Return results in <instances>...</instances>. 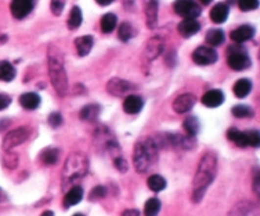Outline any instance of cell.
Masks as SVG:
<instances>
[{
  "label": "cell",
  "mask_w": 260,
  "mask_h": 216,
  "mask_svg": "<svg viewBox=\"0 0 260 216\" xmlns=\"http://www.w3.org/2000/svg\"><path fill=\"white\" fill-rule=\"evenodd\" d=\"M217 172V157L213 153H206L198 164L194 179H193L192 200L199 202L207 191L208 186L213 182Z\"/></svg>",
  "instance_id": "1"
},
{
  "label": "cell",
  "mask_w": 260,
  "mask_h": 216,
  "mask_svg": "<svg viewBox=\"0 0 260 216\" xmlns=\"http://www.w3.org/2000/svg\"><path fill=\"white\" fill-rule=\"evenodd\" d=\"M88 168H89V162L83 153L75 152L69 156L62 168V190L66 191L76 185V182H79L87 175Z\"/></svg>",
  "instance_id": "2"
},
{
  "label": "cell",
  "mask_w": 260,
  "mask_h": 216,
  "mask_svg": "<svg viewBox=\"0 0 260 216\" xmlns=\"http://www.w3.org/2000/svg\"><path fill=\"white\" fill-rule=\"evenodd\" d=\"M48 71H50V79L55 91L60 96H65L69 89L68 75H66L61 52L53 46H51L48 50Z\"/></svg>",
  "instance_id": "3"
},
{
  "label": "cell",
  "mask_w": 260,
  "mask_h": 216,
  "mask_svg": "<svg viewBox=\"0 0 260 216\" xmlns=\"http://www.w3.org/2000/svg\"><path fill=\"white\" fill-rule=\"evenodd\" d=\"M158 145L151 137L140 139L133 149V164L135 170L143 173L149 170L158 159Z\"/></svg>",
  "instance_id": "4"
},
{
  "label": "cell",
  "mask_w": 260,
  "mask_h": 216,
  "mask_svg": "<svg viewBox=\"0 0 260 216\" xmlns=\"http://www.w3.org/2000/svg\"><path fill=\"white\" fill-rule=\"evenodd\" d=\"M174 10L184 19H195L201 16V6L194 0H177L174 3Z\"/></svg>",
  "instance_id": "5"
},
{
  "label": "cell",
  "mask_w": 260,
  "mask_h": 216,
  "mask_svg": "<svg viewBox=\"0 0 260 216\" xmlns=\"http://www.w3.org/2000/svg\"><path fill=\"white\" fill-rule=\"evenodd\" d=\"M29 137V130L27 128H17L6 134L3 140V148L5 151H10L17 145L22 144Z\"/></svg>",
  "instance_id": "6"
},
{
  "label": "cell",
  "mask_w": 260,
  "mask_h": 216,
  "mask_svg": "<svg viewBox=\"0 0 260 216\" xmlns=\"http://www.w3.org/2000/svg\"><path fill=\"white\" fill-rule=\"evenodd\" d=\"M230 55L229 59H227V63L233 70L235 71H242L245 68H248L250 66L251 61L249 59V56L245 53V51L240 50H229Z\"/></svg>",
  "instance_id": "7"
},
{
  "label": "cell",
  "mask_w": 260,
  "mask_h": 216,
  "mask_svg": "<svg viewBox=\"0 0 260 216\" xmlns=\"http://www.w3.org/2000/svg\"><path fill=\"white\" fill-rule=\"evenodd\" d=\"M217 52L213 50V48H211V47H206L202 46L198 47L197 50L193 52L192 59L193 61L199 66H207V65H212L214 62L217 61Z\"/></svg>",
  "instance_id": "8"
},
{
  "label": "cell",
  "mask_w": 260,
  "mask_h": 216,
  "mask_svg": "<svg viewBox=\"0 0 260 216\" xmlns=\"http://www.w3.org/2000/svg\"><path fill=\"white\" fill-rule=\"evenodd\" d=\"M36 0H12L10 12L17 19H23L33 10Z\"/></svg>",
  "instance_id": "9"
},
{
  "label": "cell",
  "mask_w": 260,
  "mask_h": 216,
  "mask_svg": "<svg viewBox=\"0 0 260 216\" xmlns=\"http://www.w3.org/2000/svg\"><path fill=\"white\" fill-rule=\"evenodd\" d=\"M195 104V98L193 94H183L179 95L173 102V109L177 114H186Z\"/></svg>",
  "instance_id": "10"
},
{
  "label": "cell",
  "mask_w": 260,
  "mask_h": 216,
  "mask_svg": "<svg viewBox=\"0 0 260 216\" xmlns=\"http://www.w3.org/2000/svg\"><path fill=\"white\" fill-rule=\"evenodd\" d=\"M225 101V95L221 90H210L202 96V104L207 108H217Z\"/></svg>",
  "instance_id": "11"
},
{
  "label": "cell",
  "mask_w": 260,
  "mask_h": 216,
  "mask_svg": "<svg viewBox=\"0 0 260 216\" xmlns=\"http://www.w3.org/2000/svg\"><path fill=\"white\" fill-rule=\"evenodd\" d=\"M131 89V83L128 81H124L122 79H112L108 83H107V90L113 96H123L124 94H127Z\"/></svg>",
  "instance_id": "12"
},
{
  "label": "cell",
  "mask_w": 260,
  "mask_h": 216,
  "mask_svg": "<svg viewBox=\"0 0 260 216\" xmlns=\"http://www.w3.org/2000/svg\"><path fill=\"white\" fill-rule=\"evenodd\" d=\"M255 34V29L251 25H241V27L236 28L235 31L231 32V39L236 43H244L246 40L251 39V38L254 37Z\"/></svg>",
  "instance_id": "13"
},
{
  "label": "cell",
  "mask_w": 260,
  "mask_h": 216,
  "mask_svg": "<svg viewBox=\"0 0 260 216\" xmlns=\"http://www.w3.org/2000/svg\"><path fill=\"white\" fill-rule=\"evenodd\" d=\"M199 29H201V24L195 19H184L178 25V32L184 38L192 37L195 33H198Z\"/></svg>",
  "instance_id": "14"
},
{
  "label": "cell",
  "mask_w": 260,
  "mask_h": 216,
  "mask_svg": "<svg viewBox=\"0 0 260 216\" xmlns=\"http://www.w3.org/2000/svg\"><path fill=\"white\" fill-rule=\"evenodd\" d=\"M84 191L80 186L75 185L72 187L68 190L65 197H64V206L65 207H71L78 205L81 200H83Z\"/></svg>",
  "instance_id": "15"
},
{
  "label": "cell",
  "mask_w": 260,
  "mask_h": 216,
  "mask_svg": "<svg viewBox=\"0 0 260 216\" xmlns=\"http://www.w3.org/2000/svg\"><path fill=\"white\" fill-rule=\"evenodd\" d=\"M229 216H258V209L251 202L242 201L234 207Z\"/></svg>",
  "instance_id": "16"
},
{
  "label": "cell",
  "mask_w": 260,
  "mask_h": 216,
  "mask_svg": "<svg viewBox=\"0 0 260 216\" xmlns=\"http://www.w3.org/2000/svg\"><path fill=\"white\" fill-rule=\"evenodd\" d=\"M211 19L212 22L216 24H221V23L226 22L227 17H229V5L225 3H218L212 8L211 10Z\"/></svg>",
  "instance_id": "17"
},
{
  "label": "cell",
  "mask_w": 260,
  "mask_h": 216,
  "mask_svg": "<svg viewBox=\"0 0 260 216\" xmlns=\"http://www.w3.org/2000/svg\"><path fill=\"white\" fill-rule=\"evenodd\" d=\"M143 106L142 99L137 95H128L123 101V110L127 114H137Z\"/></svg>",
  "instance_id": "18"
},
{
  "label": "cell",
  "mask_w": 260,
  "mask_h": 216,
  "mask_svg": "<svg viewBox=\"0 0 260 216\" xmlns=\"http://www.w3.org/2000/svg\"><path fill=\"white\" fill-rule=\"evenodd\" d=\"M158 0H149L146 4V24L151 29H154L158 23Z\"/></svg>",
  "instance_id": "19"
},
{
  "label": "cell",
  "mask_w": 260,
  "mask_h": 216,
  "mask_svg": "<svg viewBox=\"0 0 260 216\" xmlns=\"http://www.w3.org/2000/svg\"><path fill=\"white\" fill-rule=\"evenodd\" d=\"M163 48H164V43L160 38H151L146 46L145 56L147 57V59H156L163 52Z\"/></svg>",
  "instance_id": "20"
},
{
  "label": "cell",
  "mask_w": 260,
  "mask_h": 216,
  "mask_svg": "<svg viewBox=\"0 0 260 216\" xmlns=\"http://www.w3.org/2000/svg\"><path fill=\"white\" fill-rule=\"evenodd\" d=\"M41 98L36 93H25L19 98V104L27 110H34L40 106Z\"/></svg>",
  "instance_id": "21"
},
{
  "label": "cell",
  "mask_w": 260,
  "mask_h": 216,
  "mask_svg": "<svg viewBox=\"0 0 260 216\" xmlns=\"http://www.w3.org/2000/svg\"><path fill=\"white\" fill-rule=\"evenodd\" d=\"M93 37L92 36H83V37H79L75 39V47H76V51H78L79 56H87L89 55V52L93 48Z\"/></svg>",
  "instance_id": "22"
},
{
  "label": "cell",
  "mask_w": 260,
  "mask_h": 216,
  "mask_svg": "<svg viewBox=\"0 0 260 216\" xmlns=\"http://www.w3.org/2000/svg\"><path fill=\"white\" fill-rule=\"evenodd\" d=\"M16 78V68L8 61H0V80L9 82Z\"/></svg>",
  "instance_id": "23"
},
{
  "label": "cell",
  "mask_w": 260,
  "mask_h": 216,
  "mask_svg": "<svg viewBox=\"0 0 260 216\" xmlns=\"http://www.w3.org/2000/svg\"><path fill=\"white\" fill-rule=\"evenodd\" d=\"M251 90V81L248 79H241V80L236 81L235 86H234V94L236 98L244 99L248 96Z\"/></svg>",
  "instance_id": "24"
},
{
  "label": "cell",
  "mask_w": 260,
  "mask_h": 216,
  "mask_svg": "<svg viewBox=\"0 0 260 216\" xmlns=\"http://www.w3.org/2000/svg\"><path fill=\"white\" fill-rule=\"evenodd\" d=\"M227 138L231 140V142L235 143L237 147H248V140H246V134L245 132H240L238 129H235V128H231L227 132Z\"/></svg>",
  "instance_id": "25"
},
{
  "label": "cell",
  "mask_w": 260,
  "mask_h": 216,
  "mask_svg": "<svg viewBox=\"0 0 260 216\" xmlns=\"http://www.w3.org/2000/svg\"><path fill=\"white\" fill-rule=\"evenodd\" d=\"M206 42L210 46H220L225 42V33L222 29H211L206 34Z\"/></svg>",
  "instance_id": "26"
},
{
  "label": "cell",
  "mask_w": 260,
  "mask_h": 216,
  "mask_svg": "<svg viewBox=\"0 0 260 216\" xmlns=\"http://www.w3.org/2000/svg\"><path fill=\"white\" fill-rule=\"evenodd\" d=\"M60 152L56 148H47L41 153V161L46 166H53L59 161Z\"/></svg>",
  "instance_id": "27"
},
{
  "label": "cell",
  "mask_w": 260,
  "mask_h": 216,
  "mask_svg": "<svg viewBox=\"0 0 260 216\" xmlns=\"http://www.w3.org/2000/svg\"><path fill=\"white\" fill-rule=\"evenodd\" d=\"M116 25H117V17L113 13H107L104 14L100 20V28H102L103 33H111L115 31Z\"/></svg>",
  "instance_id": "28"
},
{
  "label": "cell",
  "mask_w": 260,
  "mask_h": 216,
  "mask_svg": "<svg viewBox=\"0 0 260 216\" xmlns=\"http://www.w3.org/2000/svg\"><path fill=\"white\" fill-rule=\"evenodd\" d=\"M81 22H83V14H81V9L79 6H72L71 12H70V17L68 20V27L70 29H76L80 27Z\"/></svg>",
  "instance_id": "29"
},
{
  "label": "cell",
  "mask_w": 260,
  "mask_h": 216,
  "mask_svg": "<svg viewBox=\"0 0 260 216\" xmlns=\"http://www.w3.org/2000/svg\"><path fill=\"white\" fill-rule=\"evenodd\" d=\"M147 186L151 191L160 192L166 187V181H165L164 177L159 176V175H152L147 179Z\"/></svg>",
  "instance_id": "30"
},
{
  "label": "cell",
  "mask_w": 260,
  "mask_h": 216,
  "mask_svg": "<svg viewBox=\"0 0 260 216\" xmlns=\"http://www.w3.org/2000/svg\"><path fill=\"white\" fill-rule=\"evenodd\" d=\"M100 108L95 104H89V105L84 106L80 111V118L83 120H94L98 115H99Z\"/></svg>",
  "instance_id": "31"
},
{
  "label": "cell",
  "mask_w": 260,
  "mask_h": 216,
  "mask_svg": "<svg viewBox=\"0 0 260 216\" xmlns=\"http://www.w3.org/2000/svg\"><path fill=\"white\" fill-rule=\"evenodd\" d=\"M161 209V202L159 198L151 197L146 201L145 204V216H158V214L160 213Z\"/></svg>",
  "instance_id": "32"
},
{
  "label": "cell",
  "mask_w": 260,
  "mask_h": 216,
  "mask_svg": "<svg viewBox=\"0 0 260 216\" xmlns=\"http://www.w3.org/2000/svg\"><path fill=\"white\" fill-rule=\"evenodd\" d=\"M184 129L189 137H194L199 132V121L195 117L187 118L184 121Z\"/></svg>",
  "instance_id": "33"
},
{
  "label": "cell",
  "mask_w": 260,
  "mask_h": 216,
  "mask_svg": "<svg viewBox=\"0 0 260 216\" xmlns=\"http://www.w3.org/2000/svg\"><path fill=\"white\" fill-rule=\"evenodd\" d=\"M132 36H133L132 25H131L128 22L122 23V24L119 25V28H118V37H119V39L123 40V42H127V40H130L131 38H132Z\"/></svg>",
  "instance_id": "34"
},
{
  "label": "cell",
  "mask_w": 260,
  "mask_h": 216,
  "mask_svg": "<svg viewBox=\"0 0 260 216\" xmlns=\"http://www.w3.org/2000/svg\"><path fill=\"white\" fill-rule=\"evenodd\" d=\"M233 114L235 118H250L254 115V111L248 105H236L233 108Z\"/></svg>",
  "instance_id": "35"
},
{
  "label": "cell",
  "mask_w": 260,
  "mask_h": 216,
  "mask_svg": "<svg viewBox=\"0 0 260 216\" xmlns=\"http://www.w3.org/2000/svg\"><path fill=\"white\" fill-rule=\"evenodd\" d=\"M237 4L242 12H250V10L258 9L259 0H237Z\"/></svg>",
  "instance_id": "36"
},
{
  "label": "cell",
  "mask_w": 260,
  "mask_h": 216,
  "mask_svg": "<svg viewBox=\"0 0 260 216\" xmlns=\"http://www.w3.org/2000/svg\"><path fill=\"white\" fill-rule=\"evenodd\" d=\"M246 134V140H248V145H251L254 148H258L260 145V134L258 130H248L245 132Z\"/></svg>",
  "instance_id": "37"
},
{
  "label": "cell",
  "mask_w": 260,
  "mask_h": 216,
  "mask_svg": "<svg viewBox=\"0 0 260 216\" xmlns=\"http://www.w3.org/2000/svg\"><path fill=\"white\" fill-rule=\"evenodd\" d=\"M105 195H107V189L103 187V186H96V187H94V189L92 190V192H90L89 200L92 201L99 200V198L104 197Z\"/></svg>",
  "instance_id": "38"
},
{
  "label": "cell",
  "mask_w": 260,
  "mask_h": 216,
  "mask_svg": "<svg viewBox=\"0 0 260 216\" xmlns=\"http://www.w3.org/2000/svg\"><path fill=\"white\" fill-rule=\"evenodd\" d=\"M66 0H51V12L55 14V16H60L64 10V6H65Z\"/></svg>",
  "instance_id": "39"
},
{
  "label": "cell",
  "mask_w": 260,
  "mask_h": 216,
  "mask_svg": "<svg viewBox=\"0 0 260 216\" xmlns=\"http://www.w3.org/2000/svg\"><path fill=\"white\" fill-rule=\"evenodd\" d=\"M115 166H116V168H117V170L122 173L127 172V170H128L127 162L124 161L122 157H119V156H118L117 158H115Z\"/></svg>",
  "instance_id": "40"
},
{
  "label": "cell",
  "mask_w": 260,
  "mask_h": 216,
  "mask_svg": "<svg viewBox=\"0 0 260 216\" xmlns=\"http://www.w3.org/2000/svg\"><path fill=\"white\" fill-rule=\"evenodd\" d=\"M48 123L51 124V127L57 128L60 124L62 123V118L59 113H52V114L48 117Z\"/></svg>",
  "instance_id": "41"
},
{
  "label": "cell",
  "mask_w": 260,
  "mask_h": 216,
  "mask_svg": "<svg viewBox=\"0 0 260 216\" xmlns=\"http://www.w3.org/2000/svg\"><path fill=\"white\" fill-rule=\"evenodd\" d=\"M10 98L8 95H5V94H0V110H3V109L8 108L10 104Z\"/></svg>",
  "instance_id": "42"
},
{
  "label": "cell",
  "mask_w": 260,
  "mask_h": 216,
  "mask_svg": "<svg viewBox=\"0 0 260 216\" xmlns=\"http://www.w3.org/2000/svg\"><path fill=\"white\" fill-rule=\"evenodd\" d=\"M121 216H140L139 210H124Z\"/></svg>",
  "instance_id": "43"
},
{
  "label": "cell",
  "mask_w": 260,
  "mask_h": 216,
  "mask_svg": "<svg viewBox=\"0 0 260 216\" xmlns=\"http://www.w3.org/2000/svg\"><path fill=\"white\" fill-rule=\"evenodd\" d=\"M96 3L99 4V5H102V6H107V5H109V4H112L113 3V1H115V0H95Z\"/></svg>",
  "instance_id": "44"
},
{
  "label": "cell",
  "mask_w": 260,
  "mask_h": 216,
  "mask_svg": "<svg viewBox=\"0 0 260 216\" xmlns=\"http://www.w3.org/2000/svg\"><path fill=\"white\" fill-rule=\"evenodd\" d=\"M254 190H255V194L259 195V175H257V176H255V179H254Z\"/></svg>",
  "instance_id": "45"
},
{
  "label": "cell",
  "mask_w": 260,
  "mask_h": 216,
  "mask_svg": "<svg viewBox=\"0 0 260 216\" xmlns=\"http://www.w3.org/2000/svg\"><path fill=\"white\" fill-rule=\"evenodd\" d=\"M41 216H53V213L52 211H45V213H42V215Z\"/></svg>",
  "instance_id": "46"
},
{
  "label": "cell",
  "mask_w": 260,
  "mask_h": 216,
  "mask_svg": "<svg viewBox=\"0 0 260 216\" xmlns=\"http://www.w3.org/2000/svg\"><path fill=\"white\" fill-rule=\"evenodd\" d=\"M199 1H201L202 4H205V5H207V4L212 3V0H199Z\"/></svg>",
  "instance_id": "47"
},
{
  "label": "cell",
  "mask_w": 260,
  "mask_h": 216,
  "mask_svg": "<svg viewBox=\"0 0 260 216\" xmlns=\"http://www.w3.org/2000/svg\"><path fill=\"white\" fill-rule=\"evenodd\" d=\"M74 216H85V215H83V214H79V213H78V214H75Z\"/></svg>",
  "instance_id": "48"
}]
</instances>
